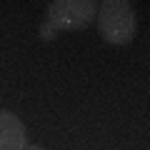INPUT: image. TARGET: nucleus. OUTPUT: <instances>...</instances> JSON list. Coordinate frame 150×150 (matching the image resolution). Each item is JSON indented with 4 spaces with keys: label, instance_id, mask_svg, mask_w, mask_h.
<instances>
[{
    "label": "nucleus",
    "instance_id": "obj_1",
    "mask_svg": "<svg viewBox=\"0 0 150 150\" xmlns=\"http://www.w3.org/2000/svg\"><path fill=\"white\" fill-rule=\"evenodd\" d=\"M98 30L103 40L110 45H128L135 35V10L128 0H105L98 3Z\"/></svg>",
    "mask_w": 150,
    "mask_h": 150
},
{
    "label": "nucleus",
    "instance_id": "obj_2",
    "mask_svg": "<svg viewBox=\"0 0 150 150\" xmlns=\"http://www.w3.org/2000/svg\"><path fill=\"white\" fill-rule=\"evenodd\" d=\"M98 15L95 0H53L48 5V25L53 30H80Z\"/></svg>",
    "mask_w": 150,
    "mask_h": 150
},
{
    "label": "nucleus",
    "instance_id": "obj_3",
    "mask_svg": "<svg viewBox=\"0 0 150 150\" xmlns=\"http://www.w3.org/2000/svg\"><path fill=\"white\" fill-rule=\"evenodd\" d=\"M25 125L10 110H0V150H25Z\"/></svg>",
    "mask_w": 150,
    "mask_h": 150
},
{
    "label": "nucleus",
    "instance_id": "obj_4",
    "mask_svg": "<svg viewBox=\"0 0 150 150\" xmlns=\"http://www.w3.org/2000/svg\"><path fill=\"white\" fill-rule=\"evenodd\" d=\"M40 33H43V38H55V30H53V28L48 25V23H45V25L40 28Z\"/></svg>",
    "mask_w": 150,
    "mask_h": 150
},
{
    "label": "nucleus",
    "instance_id": "obj_5",
    "mask_svg": "<svg viewBox=\"0 0 150 150\" xmlns=\"http://www.w3.org/2000/svg\"><path fill=\"white\" fill-rule=\"evenodd\" d=\"M25 150H43L40 145H25Z\"/></svg>",
    "mask_w": 150,
    "mask_h": 150
}]
</instances>
